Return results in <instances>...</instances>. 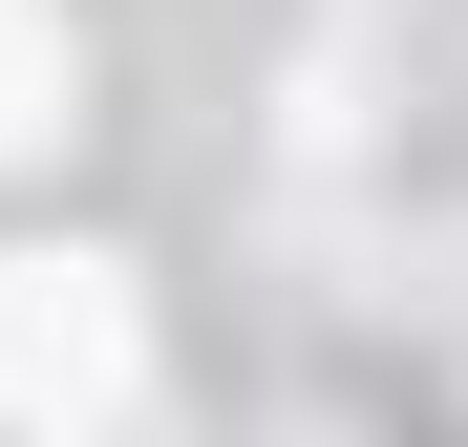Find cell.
Returning a JSON list of instances; mask_svg holds the SVG:
<instances>
[{"mask_svg": "<svg viewBox=\"0 0 468 447\" xmlns=\"http://www.w3.org/2000/svg\"><path fill=\"white\" fill-rule=\"evenodd\" d=\"M149 384L128 256H0V426H107Z\"/></svg>", "mask_w": 468, "mask_h": 447, "instance_id": "cell-1", "label": "cell"}, {"mask_svg": "<svg viewBox=\"0 0 468 447\" xmlns=\"http://www.w3.org/2000/svg\"><path fill=\"white\" fill-rule=\"evenodd\" d=\"M64 128H86V43H64V0H0V171Z\"/></svg>", "mask_w": 468, "mask_h": 447, "instance_id": "cell-2", "label": "cell"}]
</instances>
